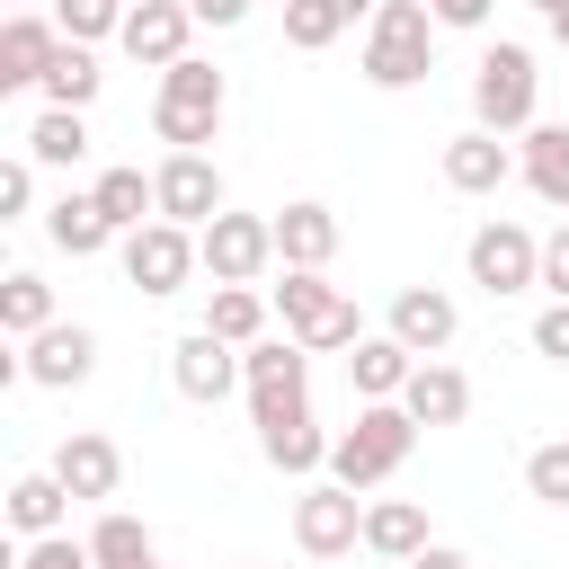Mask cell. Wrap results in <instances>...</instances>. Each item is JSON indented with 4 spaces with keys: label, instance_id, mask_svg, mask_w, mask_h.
I'll return each mask as SVG.
<instances>
[{
    "label": "cell",
    "instance_id": "obj_14",
    "mask_svg": "<svg viewBox=\"0 0 569 569\" xmlns=\"http://www.w3.org/2000/svg\"><path fill=\"white\" fill-rule=\"evenodd\" d=\"M169 382H178L187 400H222V391H240V347L213 338V329H196V338L169 347Z\"/></svg>",
    "mask_w": 569,
    "mask_h": 569
},
{
    "label": "cell",
    "instance_id": "obj_30",
    "mask_svg": "<svg viewBox=\"0 0 569 569\" xmlns=\"http://www.w3.org/2000/svg\"><path fill=\"white\" fill-rule=\"evenodd\" d=\"M98 89H107V71H98V53L62 36V53H53V71H44V107H89Z\"/></svg>",
    "mask_w": 569,
    "mask_h": 569
},
{
    "label": "cell",
    "instance_id": "obj_4",
    "mask_svg": "<svg viewBox=\"0 0 569 569\" xmlns=\"http://www.w3.org/2000/svg\"><path fill=\"white\" fill-rule=\"evenodd\" d=\"M533 98H542V71H533L525 44H489V53L471 62V116H480L489 133H525V124H533Z\"/></svg>",
    "mask_w": 569,
    "mask_h": 569
},
{
    "label": "cell",
    "instance_id": "obj_5",
    "mask_svg": "<svg viewBox=\"0 0 569 569\" xmlns=\"http://www.w3.org/2000/svg\"><path fill=\"white\" fill-rule=\"evenodd\" d=\"M276 311H284V338H302V347H356V338H365L356 302H347V293H338L320 267H284Z\"/></svg>",
    "mask_w": 569,
    "mask_h": 569
},
{
    "label": "cell",
    "instance_id": "obj_41",
    "mask_svg": "<svg viewBox=\"0 0 569 569\" xmlns=\"http://www.w3.org/2000/svg\"><path fill=\"white\" fill-rule=\"evenodd\" d=\"M436 27H489V0H427Z\"/></svg>",
    "mask_w": 569,
    "mask_h": 569
},
{
    "label": "cell",
    "instance_id": "obj_35",
    "mask_svg": "<svg viewBox=\"0 0 569 569\" xmlns=\"http://www.w3.org/2000/svg\"><path fill=\"white\" fill-rule=\"evenodd\" d=\"M525 489H533L542 507H569V445H533V453H525Z\"/></svg>",
    "mask_w": 569,
    "mask_h": 569
},
{
    "label": "cell",
    "instance_id": "obj_7",
    "mask_svg": "<svg viewBox=\"0 0 569 569\" xmlns=\"http://www.w3.org/2000/svg\"><path fill=\"white\" fill-rule=\"evenodd\" d=\"M196 249H204V276L213 284H258L267 258H276V213H213L196 231Z\"/></svg>",
    "mask_w": 569,
    "mask_h": 569
},
{
    "label": "cell",
    "instance_id": "obj_38",
    "mask_svg": "<svg viewBox=\"0 0 569 569\" xmlns=\"http://www.w3.org/2000/svg\"><path fill=\"white\" fill-rule=\"evenodd\" d=\"M533 356H551V365H569V302H551V311L533 320Z\"/></svg>",
    "mask_w": 569,
    "mask_h": 569
},
{
    "label": "cell",
    "instance_id": "obj_1",
    "mask_svg": "<svg viewBox=\"0 0 569 569\" xmlns=\"http://www.w3.org/2000/svg\"><path fill=\"white\" fill-rule=\"evenodd\" d=\"M436 71V9L427 0H382L365 18V80L373 89H418Z\"/></svg>",
    "mask_w": 569,
    "mask_h": 569
},
{
    "label": "cell",
    "instance_id": "obj_44",
    "mask_svg": "<svg viewBox=\"0 0 569 569\" xmlns=\"http://www.w3.org/2000/svg\"><path fill=\"white\" fill-rule=\"evenodd\" d=\"M533 9H542V18H551V9H569V0H533Z\"/></svg>",
    "mask_w": 569,
    "mask_h": 569
},
{
    "label": "cell",
    "instance_id": "obj_15",
    "mask_svg": "<svg viewBox=\"0 0 569 569\" xmlns=\"http://www.w3.org/2000/svg\"><path fill=\"white\" fill-rule=\"evenodd\" d=\"M53 53H62V27L36 18V9H18V18L0 27V89H44Z\"/></svg>",
    "mask_w": 569,
    "mask_h": 569
},
{
    "label": "cell",
    "instance_id": "obj_19",
    "mask_svg": "<svg viewBox=\"0 0 569 569\" xmlns=\"http://www.w3.org/2000/svg\"><path fill=\"white\" fill-rule=\"evenodd\" d=\"M329 445H338V436H320L311 409H293V418H258V453H267L276 471H293V480L329 471Z\"/></svg>",
    "mask_w": 569,
    "mask_h": 569
},
{
    "label": "cell",
    "instance_id": "obj_34",
    "mask_svg": "<svg viewBox=\"0 0 569 569\" xmlns=\"http://www.w3.org/2000/svg\"><path fill=\"white\" fill-rule=\"evenodd\" d=\"M124 9L133 0H53V27L71 44H98V36H124Z\"/></svg>",
    "mask_w": 569,
    "mask_h": 569
},
{
    "label": "cell",
    "instance_id": "obj_23",
    "mask_svg": "<svg viewBox=\"0 0 569 569\" xmlns=\"http://www.w3.org/2000/svg\"><path fill=\"white\" fill-rule=\"evenodd\" d=\"M365 551H382V560L409 569V560L427 551V507H418V498H373V507H365Z\"/></svg>",
    "mask_w": 569,
    "mask_h": 569
},
{
    "label": "cell",
    "instance_id": "obj_39",
    "mask_svg": "<svg viewBox=\"0 0 569 569\" xmlns=\"http://www.w3.org/2000/svg\"><path fill=\"white\" fill-rule=\"evenodd\" d=\"M542 284H551V302H569V222L542 240Z\"/></svg>",
    "mask_w": 569,
    "mask_h": 569
},
{
    "label": "cell",
    "instance_id": "obj_13",
    "mask_svg": "<svg viewBox=\"0 0 569 569\" xmlns=\"http://www.w3.org/2000/svg\"><path fill=\"white\" fill-rule=\"evenodd\" d=\"M187 36H196V9L187 0H133L124 9V53L133 62H151V71H169V62H187Z\"/></svg>",
    "mask_w": 569,
    "mask_h": 569
},
{
    "label": "cell",
    "instance_id": "obj_33",
    "mask_svg": "<svg viewBox=\"0 0 569 569\" xmlns=\"http://www.w3.org/2000/svg\"><path fill=\"white\" fill-rule=\"evenodd\" d=\"M89 551H98V569H142V560H151V525H142V516H98Z\"/></svg>",
    "mask_w": 569,
    "mask_h": 569
},
{
    "label": "cell",
    "instance_id": "obj_31",
    "mask_svg": "<svg viewBox=\"0 0 569 569\" xmlns=\"http://www.w3.org/2000/svg\"><path fill=\"white\" fill-rule=\"evenodd\" d=\"M0 329H9V338H18V347H27V338H36V329H53V284H44V276H27V267H18V276H9V284H0Z\"/></svg>",
    "mask_w": 569,
    "mask_h": 569
},
{
    "label": "cell",
    "instance_id": "obj_27",
    "mask_svg": "<svg viewBox=\"0 0 569 569\" xmlns=\"http://www.w3.org/2000/svg\"><path fill=\"white\" fill-rule=\"evenodd\" d=\"M27 160H36V169H80V160H89V124H80V107H44V116L27 124Z\"/></svg>",
    "mask_w": 569,
    "mask_h": 569
},
{
    "label": "cell",
    "instance_id": "obj_40",
    "mask_svg": "<svg viewBox=\"0 0 569 569\" xmlns=\"http://www.w3.org/2000/svg\"><path fill=\"white\" fill-rule=\"evenodd\" d=\"M187 9H196V27H240L258 0H187Z\"/></svg>",
    "mask_w": 569,
    "mask_h": 569
},
{
    "label": "cell",
    "instance_id": "obj_28",
    "mask_svg": "<svg viewBox=\"0 0 569 569\" xmlns=\"http://www.w3.org/2000/svg\"><path fill=\"white\" fill-rule=\"evenodd\" d=\"M44 240H53V249H71V258H98V249H107V240H124V231L98 213V196H62V204L44 213Z\"/></svg>",
    "mask_w": 569,
    "mask_h": 569
},
{
    "label": "cell",
    "instance_id": "obj_32",
    "mask_svg": "<svg viewBox=\"0 0 569 569\" xmlns=\"http://www.w3.org/2000/svg\"><path fill=\"white\" fill-rule=\"evenodd\" d=\"M356 18H347V0H284V44L293 53H320V44H338Z\"/></svg>",
    "mask_w": 569,
    "mask_h": 569
},
{
    "label": "cell",
    "instance_id": "obj_3",
    "mask_svg": "<svg viewBox=\"0 0 569 569\" xmlns=\"http://www.w3.org/2000/svg\"><path fill=\"white\" fill-rule=\"evenodd\" d=\"M213 124H222V71L196 62V53L169 62V71H160V98H151V133H160L169 151H204Z\"/></svg>",
    "mask_w": 569,
    "mask_h": 569
},
{
    "label": "cell",
    "instance_id": "obj_2",
    "mask_svg": "<svg viewBox=\"0 0 569 569\" xmlns=\"http://www.w3.org/2000/svg\"><path fill=\"white\" fill-rule=\"evenodd\" d=\"M409 445H418V418H409L400 400H365L356 427L329 445V480H347V489H382V480L409 462Z\"/></svg>",
    "mask_w": 569,
    "mask_h": 569
},
{
    "label": "cell",
    "instance_id": "obj_26",
    "mask_svg": "<svg viewBox=\"0 0 569 569\" xmlns=\"http://www.w3.org/2000/svg\"><path fill=\"white\" fill-rule=\"evenodd\" d=\"M89 196H98V213H107L116 231H142V222L160 213V187H151V178L133 169V160H116V169H98V187H89Z\"/></svg>",
    "mask_w": 569,
    "mask_h": 569
},
{
    "label": "cell",
    "instance_id": "obj_25",
    "mask_svg": "<svg viewBox=\"0 0 569 569\" xmlns=\"http://www.w3.org/2000/svg\"><path fill=\"white\" fill-rule=\"evenodd\" d=\"M62 516H71V489L53 480V462H44V471H18V480H9V525H18L27 542H36V533H62Z\"/></svg>",
    "mask_w": 569,
    "mask_h": 569
},
{
    "label": "cell",
    "instance_id": "obj_42",
    "mask_svg": "<svg viewBox=\"0 0 569 569\" xmlns=\"http://www.w3.org/2000/svg\"><path fill=\"white\" fill-rule=\"evenodd\" d=\"M409 569H471V560H462V551H445V542H427V551H418Z\"/></svg>",
    "mask_w": 569,
    "mask_h": 569
},
{
    "label": "cell",
    "instance_id": "obj_43",
    "mask_svg": "<svg viewBox=\"0 0 569 569\" xmlns=\"http://www.w3.org/2000/svg\"><path fill=\"white\" fill-rule=\"evenodd\" d=\"M551 44H560V53H569V9H551Z\"/></svg>",
    "mask_w": 569,
    "mask_h": 569
},
{
    "label": "cell",
    "instance_id": "obj_8",
    "mask_svg": "<svg viewBox=\"0 0 569 569\" xmlns=\"http://www.w3.org/2000/svg\"><path fill=\"white\" fill-rule=\"evenodd\" d=\"M204 267V249H196V231L187 222H169V213H151L142 231H124V276L142 284V293H187V276Z\"/></svg>",
    "mask_w": 569,
    "mask_h": 569
},
{
    "label": "cell",
    "instance_id": "obj_45",
    "mask_svg": "<svg viewBox=\"0 0 569 569\" xmlns=\"http://www.w3.org/2000/svg\"><path fill=\"white\" fill-rule=\"evenodd\" d=\"M18 9H36V0H18Z\"/></svg>",
    "mask_w": 569,
    "mask_h": 569
},
{
    "label": "cell",
    "instance_id": "obj_36",
    "mask_svg": "<svg viewBox=\"0 0 569 569\" xmlns=\"http://www.w3.org/2000/svg\"><path fill=\"white\" fill-rule=\"evenodd\" d=\"M18 569H98V551L71 542V533H36V542L18 551Z\"/></svg>",
    "mask_w": 569,
    "mask_h": 569
},
{
    "label": "cell",
    "instance_id": "obj_47",
    "mask_svg": "<svg viewBox=\"0 0 569 569\" xmlns=\"http://www.w3.org/2000/svg\"><path fill=\"white\" fill-rule=\"evenodd\" d=\"M276 9H284V0H276Z\"/></svg>",
    "mask_w": 569,
    "mask_h": 569
},
{
    "label": "cell",
    "instance_id": "obj_16",
    "mask_svg": "<svg viewBox=\"0 0 569 569\" xmlns=\"http://www.w3.org/2000/svg\"><path fill=\"white\" fill-rule=\"evenodd\" d=\"M507 178H516V151H507L489 124H471V133L445 142V187H453V196H498Z\"/></svg>",
    "mask_w": 569,
    "mask_h": 569
},
{
    "label": "cell",
    "instance_id": "obj_24",
    "mask_svg": "<svg viewBox=\"0 0 569 569\" xmlns=\"http://www.w3.org/2000/svg\"><path fill=\"white\" fill-rule=\"evenodd\" d=\"M516 169H525V187H533L542 204H560V213H569V124H525Z\"/></svg>",
    "mask_w": 569,
    "mask_h": 569
},
{
    "label": "cell",
    "instance_id": "obj_37",
    "mask_svg": "<svg viewBox=\"0 0 569 569\" xmlns=\"http://www.w3.org/2000/svg\"><path fill=\"white\" fill-rule=\"evenodd\" d=\"M27 204H36V160L18 151V160H0V222H18Z\"/></svg>",
    "mask_w": 569,
    "mask_h": 569
},
{
    "label": "cell",
    "instance_id": "obj_29",
    "mask_svg": "<svg viewBox=\"0 0 569 569\" xmlns=\"http://www.w3.org/2000/svg\"><path fill=\"white\" fill-rule=\"evenodd\" d=\"M204 329H213V338H231V347H258V329H267V293H258V284H213Z\"/></svg>",
    "mask_w": 569,
    "mask_h": 569
},
{
    "label": "cell",
    "instance_id": "obj_22",
    "mask_svg": "<svg viewBox=\"0 0 569 569\" xmlns=\"http://www.w3.org/2000/svg\"><path fill=\"white\" fill-rule=\"evenodd\" d=\"M329 249H338V213H329V204L302 196V204L276 213V258H284V267H329Z\"/></svg>",
    "mask_w": 569,
    "mask_h": 569
},
{
    "label": "cell",
    "instance_id": "obj_10",
    "mask_svg": "<svg viewBox=\"0 0 569 569\" xmlns=\"http://www.w3.org/2000/svg\"><path fill=\"white\" fill-rule=\"evenodd\" d=\"M293 542H302L311 560H338V551H356V542H365V489H347V480H320V489H302V498H293Z\"/></svg>",
    "mask_w": 569,
    "mask_h": 569
},
{
    "label": "cell",
    "instance_id": "obj_9",
    "mask_svg": "<svg viewBox=\"0 0 569 569\" xmlns=\"http://www.w3.org/2000/svg\"><path fill=\"white\" fill-rule=\"evenodd\" d=\"M462 258H471V284H480V293H525V284H542V240H533L525 222H507V213L480 222Z\"/></svg>",
    "mask_w": 569,
    "mask_h": 569
},
{
    "label": "cell",
    "instance_id": "obj_6",
    "mask_svg": "<svg viewBox=\"0 0 569 569\" xmlns=\"http://www.w3.org/2000/svg\"><path fill=\"white\" fill-rule=\"evenodd\" d=\"M240 391H249V418H293V409H311L302 391H311V347L302 338H258L249 356H240Z\"/></svg>",
    "mask_w": 569,
    "mask_h": 569
},
{
    "label": "cell",
    "instance_id": "obj_46",
    "mask_svg": "<svg viewBox=\"0 0 569 569\" xmlns=\"http://www.w3.org/2000/svg\"><path fill=\"white\" fill-rule=\"evenodd\" d=\"M142 569H160V560H142Z\"/></svg>",
    "mask_w": 569,
    "mask_h": 569
},
{
    "label": "cell",
    "instance_id": "obj_17",
    "mask_svg": "<svg viewBox=\"0 0 569 569\" xmlns=\"http://www.w3.org/2000/svg\"><path fill=\"white\" fill-rule=\"evenodd\" d=\"M453 329H462L453 293H436V284H400V293H391V338H400V347L436 356V347H453Z\"/></svg>",
    "mask_w": 569,
    "mask_h": 569
},
{
    "label": "cell",
    "instance_id": "obj_21",
    "mask_svg": "<svg viewBox=\"0 0 569 569\" xmlns=\"http://www.w3.org/2000/svg\"><path fill=\"white\" fill-rule=\"evenodd\" d=\"M400 409L418 418V427H462V409H471V382H462V365H418L409 373V391H400Z\"/></svg>",
    "mask_w": 569,
    "mask_h": 569
},
{
    "label": "cell",
    "instance_id": "obj_18",
    "mask_svg": "<svg viewBox=\"0 0 569 569\" xmlns=\"http://www.w3.org/2000/svg\"><path fill=\"white\" fill-rule=\"evenodd\" d=\"M53 480H62L71 498H116L124 453H116L107 436H89V427H80V436H62V445H53Z\"/></svg>",
    "mask_w": 569,
    "mask_h": 569
},
{
    "label": "cell",
    "instance_id": "obj_20",
    "mask_svg": "<svg viewBox=\"0 0 569 569\" xmlns=\"http://www.w3.org/2000/svg\"><path fill=\"white\" fill-rule=\"evenodd\" d=\"M409 373H418V347H400L391 329H382V338H356V356H347V382H356L365 400H400Z\"/></svg>",
    "mask_w": 569,
    "mask_h": 569
},
{
    "label": "cell",
    "instance_id": "obj_11",
    "mask_svg": "<svg viewBox=\"0 0 569 569\" xmlns=\"http://www.w3.org/2000/svg\"><path fill=\"white\" fill-rule=\"evenodd\" d=\"M18 373L44 382V391H80V382L98 373V338H89L80 320H53V329H36V338L18 347Z\"/></svg>",
    "mask_w": 569,
    "mask_h": 569
},
{
    "label": "cell",
    "instance_id": "obj_12",
    "mask_svg": "<svg viewBox=\"0 0 569 569\" xmlns=\"http://www.w3.org/2000/svg\"><path fill=\"white\" fill-rule=\"evenodd\" d=\"M151 187H160V213L187 222V231H204V222L222 213V169H213L204 151H169V160L151 169Z\"/></svg>",
    "mask_w": 569,
    "mask_h": 569
}]
</instances>
